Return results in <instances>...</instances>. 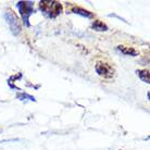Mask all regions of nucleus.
Instances as JSON below:
<instances>
[{
    "instance_id": "39448f33",
    "label": "nucleus",
    "mask_w": 150,
    "mask_h": 150,
    "mask_svg": "<svg viewBox=\"0 0 150 150\" xmlns=\"http://www.w3.org/2000/svg\"><path fill=\"white\" fill-rule=\"evenodd\" d=\"M117 49L120 50L121 52L123 54H126V56H132V57H135L138 54V52L136 51L134 48L132 47H125V46H117Z\"/></svg>"
},
{
    "instance_id": "0eeeda50",
    "label": "nucleus",
    "mask_w": 150,
    "mask_h": 150,
    "mask_svg": "<svg viewBox=\"0 0 150 150\" xmlns=\"http://www.w3.org/2000/svg\"><path fill=\"white\" fill-rule=\"evenodd\" d=\"M93 28L95 30H98V32H105V30H108V26L103 22L99 21V20L94 21V23H93Z\"/></svg>"
},
{
    "instance_id": "f03ea898",
    "label": "nucleus",
    "mask_w": 150,
    "mask_h": 150,
    "mask_svg": "<svg viewBox=\"0 0 150 150\" xmlns=\"http://www.w3.org/2000/svg\"><path fill=\"white\" fill-rule=\"evenodd\" d=\"M16 8L19 9L20 14L22 16L23 22L25 25H30L28 23V19H30V14L34 12V6H33V2L32 1H20L16 4Z\"/></svg>"
},
{
    "instance_id": "6e6552de",
    "label": "nucleus",
    "mask_w": 150,
    "mask_h": 150,
    "mask_svg": "<svg viewBox=\"0 0 150 150\" xmlns=\"http://www.w3.org/2000/svg\"><path fill=\"white\" fill-rule=\"evenodd\" d=\"M72 11L76 13V14H79V15H83V16H85V18H91L93 14L90 13L89 11H87V10H84L82 8H74Z\"/></svg>"
},
{
    "instance_id": "423d86ee",
    "label": "nucleus",
    "mask_w": 150,
    "mask_h": 150,
    "mask_svg": "<svg viewBox=\"0 0 150 150\" xmlns=\"http://www.w3.org/2000/svg\"><path fill=\"white\" fill-rule=\"evenodd\" d=\"M136 73H137V75L139 76V79H142L143 82L149 84V82H150L149 70H137Z\"/></svg>"
},
{
    "instance_id": "20e7f679",
    "label": "nucleus",
    "mask_w": 150,
    "mask_h": 150,
    "mask_svg": "<svg viewBox=\"0 0 150 150\" xmlns=\"http://www.w3.org/2000/svg\"><path fill=\"white\" fill-rule=\"evenodd\" d=\"M96 72L99 76H101L103 79H112L114 76V69L108 63H103V62H98L96 64Z\"/></svg>"
},
{
    "instance_id": "7ed1b4c3",
    "label": "nucleus",
    "mask_w": 150,
    "mask_h": 150,
    "mask_svg": "<svg viewBox=\"0 0 150 150\" xmlns=\"http://www.w3.org/2000/svg\"><path fill=\"white\" fill-rule=\"evenodd\" d=\"M4 18H6V21H7L8 25L10 26V30L14 35H19L20 32H21V24H20V21L18 19V16L15 15L14 12H12L11 10L4 14Z\"/></svg>"
},
{
    "instance_id": "f257e3e1",
    "label": "nucleus",
    "mask_w": 150,
    "mask_h": 150,
    "mask_svg": "<svg viewBox=\"0 0 150 150\" xmlns=\"http://www.w3.org/2000/svg\"><path fill=\"white\" fill-rule=\"evenodd\" d=\"M39 9L44 12V14L48 18H57L63 10L62 4L59 1H40L39 2Z\"/></svg>"
}]
</instances>
